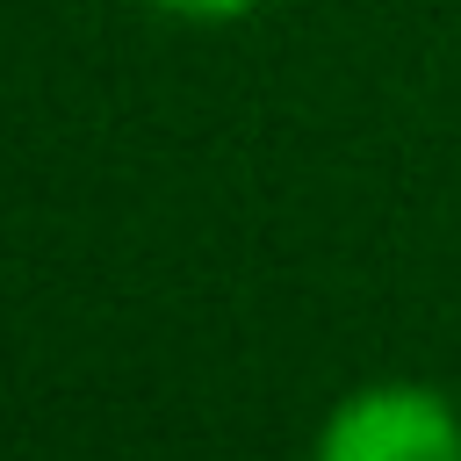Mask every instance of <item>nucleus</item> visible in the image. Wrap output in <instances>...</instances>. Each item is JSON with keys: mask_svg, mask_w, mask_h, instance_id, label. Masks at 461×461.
Segmentation results:
<instances>
[{"mask_svg": "<svg viewBox=\"0 0 461 461\" xmlns=\"http://www.w3.org/2000/svg\"><path fill=\"white\" fill-rule=\"evenodd\" d=\"M310 461H461V403L403 375L360 382L324 411Z\"/></svg>", "mask_w": 461, "mask_h": 461, "instance_id": "nucleus-1", "label": "nucleus"}, {"mask_svg": "<svg viewBox=\"0 0 461 461\" xmlns=\"http://www.w3.org/2000/svg\"><path fill=\"white\" fill-rule=\"evenodd\" d=\"M151 7H166V14H180V22H238V14H252V7H267V0H151Z\"/></svg>", "mask_w": 461, "mask_h": 461, "instance_id": "nucleus-2", "label": "nucleus"}]
</instances>
